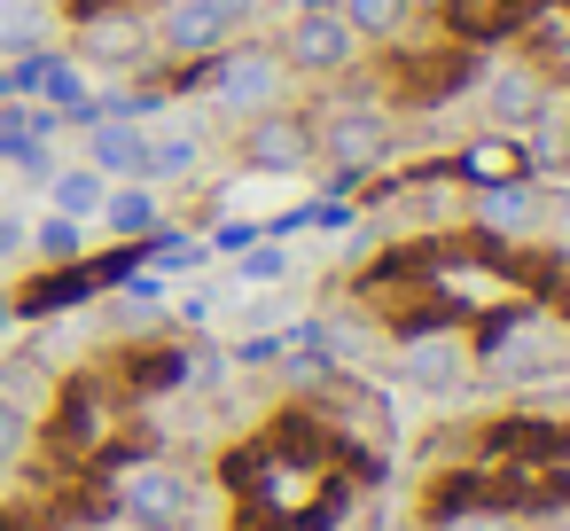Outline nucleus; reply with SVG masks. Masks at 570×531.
Returning <instances> with one entry per match:
<instances>
[{"instance_id":"1","label":"nucleus","mask_w":570,"mask_h":531,"mask_svg":"<svg viewBox=\"0 0 570 531\" xmlns=\"http://www.w3.org/2000/svg\"><path fill=\"white\" fill-rule=\"evenodd\" d=\"M56 40V0H0V56H32Z\"/></svg>"},{"instance_id":"2","label":"nucleus","mask_w":570,"mask_h":531,"mask_svg":"<svg viewBox=\"0 0 570 531\" xmlns=\"http://www.w3.org/2000/svg\"><path fill=\"white\" fill-rule=\"evenodd\" d=\"M344 48H352V32H344L336 17H305V24H297V56H305V63H344Z\"/></svg>"},{"instance_id":"3","label":"nucleus","mask_w":570,"mask_h":531,"mask_svg":"<svg viewBox=\"0 0 570 531\" xmlns=\"http://www.w3.org/2000/svg\"><path fill=\"white\" fill-rule=\"evenodd\" d=\"M258 95H274V63H235L227 71V102H258Z\"/></svg>"},{"instance_id":"4","label":"nucleus","mask_w":570,"mask_h":531,"mask_svg":"<svg viewBox=\"0 0 570 531\" xmlns=\"http://www.w3.org/2000/svg\"><path fill=\"white\" fill-rule=\"evenodd\" d=\"M56 204H63V212H95V204H102V180H95V173H71V180L56 188Z\"/></svg>"},{"instance_id":"5","label":"nucleus","mask_w":570,"mask_h":531,"mask_svg":"<svg viewBox=\"0 0 570 531\" xmlns=\"http://www.w3.org/2000/svg\"><path fill=\"white\" fill-rule=\"evenodd\" d=\"M17 453H24V414H17L9 399H0V469H9Z\"/></svg>"},{"instance_id":"6","label":"nucleus","mask_w":570,"mask_h":531,"mask_svg":"<svg viewBox=\"0 0 570 531\" xmlns=\"http://www.w3.org/2000/svg\"><path fill=\"white\" fill-rule=\"evenodd\" d=\"M40 250H56V258H71V250H79V227H71V212L40 227Z\"/></svg>"},{"instance_id":"7","label":"nucleus","mask_w":570,"mask_h":531,"mask_svg":"<svg viewBox=\"0 0 570 531\" xmlns=\"http://www.w3.org/2000/svg\"><path fill=\"white\" fill-rule=\"evenodd\" d=\"M110 219H118V227H141V219H149V204H141V196H118V204H110Z\"/></svg>"},{"instance_id":"8","label":"nucleus","mask_w":570,"mask_h":531,"mask_svg":"<svg viewBox=\"0 0 570 531\" xmlns=\"http://www.w3.org/2000/svg\"><path fill=\"white\" fill-rule=\"evenodd\" d=\"M196 9H204V17L219 24V17H235V9H250V0H196Z\"/></svg>"}]
</instances>
